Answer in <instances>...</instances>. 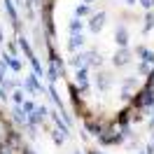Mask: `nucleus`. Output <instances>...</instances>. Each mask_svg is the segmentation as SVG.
I'll return each mask as SVG.
<instances>
[{"label":"nucleus","instance_id":"obj_1","mask_svg":"<svg viewBox=\"0 0 154 154\" xmlns=\"http://www.w3.org/2000/svg\"><path fill=\"white\" fill-rule=\"evenodd\" d=\"M103 21H105V14H98L96 19L91 21V28H94V30H98L100 26H103Z\"/></svg>","mask_w":154,"mask_h":154},{"label":"nucleus","instance_id":"obj_4","mask_svg":"<svg viewBox=\"0 0 154 154\" xmlns=\"http://www.w3.org/2000/svg\"><path fill=\"white\" fill-rule=\"evenodd\" d=\"M143 5H145V7H152V5H154V0H143Z\"/></svg>","mask_w":154,"mask_h":154},{"label":"nucleus","instance_id":"obj_3","mask_svg":"<svg viewBox=\"0 0 154 154\" xmlns=\"http://www.w3.org/2000/svg\"><path fill=\"white\" fill-rule=\"evenodd\" d=\"M117 42H119V45H124V42H126V33H124V30L117 33Z\"/></svg>","mask_w":154,"mask_h":154},{"label":"nucleus","instance_id":"obj_2","mask_svg":"<svg viewBox=\"0 0 154 154\" xmlns=\"http://www.w3.org/2000/svg\"><path fill=\"white\" fill-rule=\"evenodd\" d=\"M87 14H89V7H87V5L77 7V17H87Z\"/></svg>","mask_w":154,"mask_h":154},{"label":"nucleus","instance_id":"obj_5","mask_svg":"<svg viewBox=\"0 0 154 154\" xmlns=\"http://www.w3.org/2000/svg\"><path fill=\"white\" fill-rule=\"evenodd\" d=\"M87 2H91V0H87Z\"/></svg>","mask_w":154,"mask_h":154}]
</instances>
